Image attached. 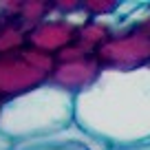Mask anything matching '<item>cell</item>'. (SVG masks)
Listing matches in <instances>:
<instances>
[{"mask_svg": "<svg viewBox=\"0 0 150 150\" xmlns=\"http://www.w3.org/2000/svg\"><path fill=\"white\" fill-rule=\"evenodd\" d=\"M5 22H7V20H5V18H2V16H0V29L5 27Z\"/></svg>", "mask_w": 150, "mask_h": 150, "instance_id": "cell-16", "label": "cell"}, {"mask_svg": "<svg viewBox=\"0 0 150 150\" xmlns=\"http://www.w3.org/2000/svg\"><path fill=\"white\" fill-rule=\"evenodd\" d=\"M122 150H150V141L148 144H141V146H132V148H122Z\"/></svg>", "mask_w": 150, "mask_h": 150, "instance_id": "cell-15", "label": "cell"}, {"mask_svg": "<svg viewBox=\"0 0 150 150\" xmlns=\"http://www.w3.org/2000/svg\"><path fill=\"white\" fill-rule=\"evenodd\" d=\"M27 29L20 27L16 20H7L0 29V53H11L27 47Z\"/></svg>", "mask_w": 150, "mask_h": 150, "instance_id": "cell-10", "label": "cell"}, {"mask_svg": "<svg viewBox=\"0 0 150 150\" xmlns=\"http://www.w3.org/2000/svg\"><path fill=\"white\" fill-rule=\"evenodd\" d=\"M73 124L75 95L53 86L51 82L0 108V135L13 144L57 135Z\"/></svg>", "mask_w": 150, "mask_h": 150, "instance_id": "cell-2", "label": "cell"}, {"mask_svg": "<svg viewBox=\"0 0 150 150\" xmlns=\"http://www.w3.org/2000/svg\"><path fill=\"white\" fill-rule=\"evenodd\" d=\"M84 11L93 20H110L119 11L122 0H82Z\"/></svg>", "mask_w": 150, "mask_h": 150, "instance_id": "cell-11", "label": "cell"}, {"mask_svg": "<svg viewBox=\"0 0 150 150\" xmlns=\"http://www.w3.org/2000/svg\"><path fill=\"white\" fill-rule=\"evenodd\" d=\"M95 57L102 69L108 71H139L150 66V13L135 22L112 31L102 47H97Z\"/></svg>", "mask_w": 150, "mask_h": 150, "instance_id": "cell-4", "label": "cell"}, {"mask_svg": "<svg viewBox=\"0 0 150 150\" xmlns=\"http://www.w3.org/2000/svg\"><path fill=\"white\" fill-rule=\"evenodd\" d=\"M13 150H112L108 144L91 137L82 128L73 124L71 128L44 139H31L22 144H13Z\"/></svg>", "mask_w": 150, "mask_h": 150, "instance_id": "cell-7", "label": "cell"}, {"mask_svg": "<svg viewBox=\"0 0 150 150\" xmlns=\"http://www.w3.org/2000/svg\"><path fill=\"white\" fill-rule=\"evenodd\" d=\"M55 60L31 47L0 53V104L49 84Z\"/></svg>", "mask_w": 150, "mask_h": 150, "instance_id": "cell-3", "label": "cell"}, {"mask_svg": "<svg viewBox=\"0 0 150 150\" xmlns=\"http://www.w3.org/2000/svg\"><path fill=\"white\" fill-rule=\"evenodd\" d=\"M91 55H95V49H91L88 44L80 42V40H75L73 44H69L60 53H55L53 60L55 62H73V60H82V57H91Z\"/></svg>", "mask_w": 150, "mask_h": 150, "instance_id": "cell-12", "label": "cell"}, {"mask_svg": "<svg viewBox=\"0 0 150 150\" xmlns=\"http://www.w3.org/2000/svg\"><path fill=\"white\" fill-rule=\"evenodd\" d=\"M51 7H53V16H57V18H71V16L84 11L82 0H53Z\"/></svg>", "mask_w": 150, "mask_h": 150, "instance_id": "cell-13", "label": "cell"}, {"mask_svg": "<svg viewBox=\"0 0 150 150\" xmlns=\"http://www.w3.org/2000/svg\"><path fill=\"white\" fill-rule=\"evenodd\" d=\"M102 64L95 55L91 57H82V60H73V62H55L51 73V84L57 88L66 91L71 95H77L88 91L102 75Z\"/></svg>", "mask_w": 150, "mask_h": 150, "instance_id": "cell-5", "label": "cell"}, {"mask_svg": "<svg viewBox=\"0 0 150 150\" xmlns=\"http://www.w3.org/2000/svg\"><path fill=\"white\" fill-rule=\"evenodd\" d=\"M0 150H13V141L7 139L5 135H0Z\"/></svg>", "mask_w": 150, "mask_h": 150, "instance_id": "cell-14", "label": "cell"}, {"mask_svg": "<svg viewBox=\"0 0 150 150\" xmlns=\"http://www.w3.org/2000/svg\"><path fill=\"white\" fill-rule=\"evenodd\" d=\"M0 108H2V104H0Z\"/></svg>", "mask_w": 150, "mask_h": 150, "instance_id": "cell-17", "label": "cell"}, {"mask_svg": "<svg viewBox=\"0 0 150 150\" xmlns=\"http://www.w3.org/2000/svg\"><path fill=\"white\" fill-rule=\"evenodd\" d=\"M75 126L112 150L150 141V66L108 71L75 97Z\"/></svg>", "mask_w": 150, "mask_h": 150, "instance_id": "cell-1", "label": "cell"}, {"mask_svg": "<svg viewBox=\"0 0 150 150\" xmlns=\"http://www.w3.org/2000/svg\"><path fill=\"white\" fill-rule=\"evenodd\" d=\"M77 29L80 27L71 20L51 16L49 20H44L42 24H38L27 33V47L55 57V53H60L62 49H66L77 40Z\"/></svg>", "mask_w": 150, "mask_h": 150, "instance_id": "cell-6", "label": "cell"}, {"mask_svg": "<svg viewBox=\"0 0 150 150\" xmlns=\"http://www.w3.org/2000/svg\"><path fill=\"white\" fill-rule=\"evenodd\" d=\"M112 35V27L106 20H93L88 18L80 29H77V40L84 44H88L91 49L97 51V47H102L108 38Z\"/></svg>", "mask_w": 150, "mask_h": 150, "instance_id": "cell-9", "label": "cell"}, {"mask_svg": "<svg viewBox=\"0 0 150 150\" xmlns=\"http://www.w3.org/2000/svg\"><path fill=\"white\" fill-rule=\"evenodd\" d=\"M51 16H53V7L49 0H22L20 16L16 22L20 27H24L27 31H31L38 24H42L44 20H49Z\"/></svg>", "mask_w": 150, "mask_h": 150, "instance_id": "cell-8", "label": "cell"}]
</instances>
